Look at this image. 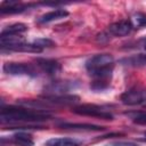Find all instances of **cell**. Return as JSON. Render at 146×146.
<instances>
[{"instance_id": "1", "label": "cell", "mask_w": 146, "mask_h": 146, "mask_svg": "<svg viewBox=\"0 0 146 146\" xmlns=\"http://www.w3.org/2000/svg\"><path fill=\"white\" fill-rule=\"evenodd\" d=\"M50 113L43 110H30L24 107H15L8 106L2 107L0 112V121L1 123H31V122H40L48 120L50 117Z\"/></svg>"}, {"instance_id": "2", "label": "cell", "mask_w": 146, "mask_h": 146, "mask_svg": "<svg viewBox=\"0 0 146 146\" xmlns=\"http://www.w3.org/2000/svg\"><path fill=\"white\" fill-rule=\"evenodd\" d=\"M114 67V58L110 54H98L86 62V68L95 81L110 82Z\"/></svg>"}, {"instance_id": "3", "label": "cell", "mask_w": 146, "mask_h": 146, "mask_svg": "<svg viewBox=\"0 0 146 146\" xmlns=\"http://www.w3.org/2000/svg\"><path fill=\"white\" fill-rule=\"evenodd\" d=\"M121 100L125 105H140L146 103V87L144 86H133L121 96Z\"/></svg>"}, {"instance_id": "4", "label": "cell", "mask_w": 146, "mask_h": 146, "mask_svg": "<svg viewBox=\"0 0 146 146\" xmlns=\"http://www.w3.org/2000/svg\"><path fill=\"white\" fill-rule=\"evenodd\" d=\"M72 111L76 114H80V115L100 117V119H105V120H112L113 119V115L110 112H107L106 110H104L103 107L97 106V105H90V104L79 105V106H74L72 108Z\"/></svg>"}, {"instance_id": "5", "label": "cell", "mask_w": 146, "mask_h": 146, "mask_svg": "<svg viewBox=\"0 0 146 146\" xmlns=\"http://www.w3.org/2000/svg\"><path fill=\"white\" fill-rule=\"evenodd\" d=\"M3 72L10 75H30L35 76L36 70L30 65L24 63H6L3 65Z\"/></svg>"}, {"instance_id": "6", "label": "cell", "mask_w": 146, "mask_h": 146, "mask_svg": "<svg viewBox=\"0 0 146 146\" xmlns=\"http://www.w3.org/2000/svg\"><path fill=\"white\" fill-rule=\"evenodd\" d=\"M132 24L130 19H122L119 22H115L108 26V32L115 36H124L130 33L132 30Z\"/></svg>"}, {"instance_id": "7", "label": "cell", "mask_w": 146, "mask_h": 146, "mask_svg": "<svg viewBox=\"0 0 146 146\" xmlns=\"http://www.w3.org/2000/svg\"><path fill=\"white\" fill-rule=\"evenodd\" d=\"M36 65L48 75H57L60 70L62 66L57 60L54 59H47V58H38L36 59Z\"/></svg>"}, {"instance_id": "8", "label": "cell", "mask_w": 146, "mask_h": 146, "mask_svg": "<svg viewBox=\"0 0 146 146\" xmlns=\"http://www.w3.org/2000/svg\"><path fill=\"white\" fill-rule=\"evenodd\" d=\"M74 88L73 83L67 82V81H57V82H52L50 86H48L46 88V90L48 91L47 96H59V95H67L66 92L71 89Z\"/></svg>"}, {"instance_id": "9", "label": "cell", "mask_w": 146, "mask_h": 146, "mask_svg": "<svg viewBox=\"0 0 146 146\" xmlns=\"http://www.w3.org/2000/svg\"><path fill=\"white\" fill-rule=\"evenodd\" d=\"M66 16H68L67 10H65V9H55V10L48 11L44 15H42L38 19V22L41 23V24H44V23H50V22H54V21H57V19L65 18Z\"/></svg>"}, {"instance_id": "10", "label": "cell", "mask_w": 146, "mask_h": 146, "mask_svg": "<svg viewBox=\"0 0 146 146\" xmlns=\"http://www.w3.org/2000/svg\"><path fill=\"white\" fill-rule=\"evenodd\" d=\"M63 129H70V130H82V131H99L103 130L104 127L96 125V124H88V123H62L59 124Z\"/></svg>"}, {"instance_id": "11", "label": "cell", "mask_w": 146, "mask_h": 146, "mask_svg": "<svg viewBox=\"0 0 146 146\" xmlns=\"http://www.w3.org/2000/svg\"><path fill=\"white\" fill-rule=\"evenodd\" d=\"M46 146H81V141L74 138L60 137V138H50L46 141Z\"/></svg>"}, {"instance_id": "12", "label": "cell", "mask_w": 146, "mask_h": 146, "mask_svg": "<svg viewBox=\"0 0 146 146\" xmlns=\"http://www.w3.org/2000/svg\"><path fill=\"white\" fill-rule=\"evenodd\" d=\"M26 8V6L15 2V1H6L2 3L1 8H0V13L1 14H17V13H22L24 11Z\"/></svg>"}, {"instance_id": "13", "label": "cell", "mask_w": 146, "mask_h": 146, "mask_svg": "<svg viewBox=\"0 0 146 146\" xmlns=\"http://www.w3.org/2000/svg\"><path fill=\"white\" fill-rule=\"evenodd\" d=\"M13 141L19 146H33L34 141L32 139V136L26 132H17L13 136Z\"/></svg>"}, {"instance_id": "14", "label": "cell", "mask_w": 146, "mask_h": 146, "mask_svg": "<svg viewBox=\"0 0 146 146\" xmlns=\"http://www.w3.org/2000/svg\"><path fill=\"white\" fill-rule=\"evenodd\" d=\"M27 30V26L23 23H15L9 26H7L5 30H2L1 34H15V35H21Z\"/></svg>"}, {"instance_id": "15", "label": "cell", "mask_w": 146, "mask_h": 146, "mask_svg": "<svg viewBox=\"0 0 146 146\" xmlns=\"http://www.w3.org/2000/svg\"><path fill=\"white\" fill-rule=\"evenodd\" d=\"M131 24L133 27L140 29L146 26V14L144 13H136L131 17Z\"/></svg>"}, {"instance_id": "16", "label": "cell", "mask_w": 146, "mask_h": 146, "mask_svg": "<svg viewBox=\"0 0 146 146\" xmlns=\"http://www.w3.org/2000/svg\"><path fill=\"white\" fill-rule=\"evenodd\" d=\"M125 63L131 66H144V65H146V55L139 54L137 56H132V57L125 59Z\"/></svg>"}, {"instance_id": "17", "label": "cell", "mask_w": 146, "mask_h": 146, "mask_svg": "<svg viewBox=\"0 0 146 146\" xmlns=\"http://www.w3.org/2000/svg\"><path fill=\"white\" fill-rule=\"evenodd\" d=\"M133 122L138 124H146V113H137L132 116Z\"/></svg>"}, {"instance_id": "18", "label": "cell", "mask_w": 146, "mask_h": 146, "mask_svg": "<svg viewBox=\"0 0 146 146\" xmlns=\"http://www.w3.org/2000/svg\"><path fill=\"white\" fill-rule=\"evenodd\" d=\"M105 146H139V145L132 141H113V143L106 144Z\"/></svg>"}, {"instance_id": "19", "label": "cell", "mask_w": 146, "mask_h": 146, "mask_svg": "<svg viewBox=\"0 0 146 146\" xmlns=\"http://www.w3.org/2000/svg\"><path fill=\"white\" fill-rule=\"evenodd\" d=\"M38 46H40L42 49L44 48V47H50V46H52L54 43L50 41V40H48V39H38V40H35L34 41Z\"/></svg>"}, {"instance_id": "20", "label": "cell", "mask_w": 146, "mask_h": 146, "mask_svg": "<svg viewBox=\"0 0 146 146\" xmlns=\"http://www.w3.org/2000/svg\"><path fill=\"white\" fill-rule=\"evenodd\" d=\"M144 141H146V133H145V138H144Z\"/></svg>"}, {"instance_id": "21", "label": "cell", "mask_w": 146, "mask_h": 146, "mask_svg": "<svg viewBox=\"0 0 146 146\" xmlns=\"http://www.w3.org/2000/svg\"><path fill=\"white\" fill-rule=\"evenodd\" d=\"M145 50H146V43H145Z\"/></svg>"}]
</instances>
